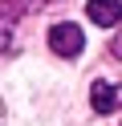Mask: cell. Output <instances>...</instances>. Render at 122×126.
<instances>
[{
  "label": "cell",
  "mask_w": 122,
  "mask_h": 126,
  "mask_svg": "<svg viewBox=\"0 0 122 126\" xmlns=\"http://www.w3.org/2000/svg\"><path fill=\"white\" fill-rule=\"evenodd\" d=\"M81 45H86V37H81V29L69 25V20H61V25L49 29V49H53L57 57H77Z\"/></svg>",
  "instance_id": "1"
},
{
  "label": "cell",
  "mask_w": 122,
  "mask_h": 126,
  "mask_svg": "<svg viewBox=\"0 0 122 126\" xmlns=\"http://www.w3.org/2000/svg\"><path fill=\"white\" fill-rule=\"evenodd\" d=\"M86 16L98 29H114V25H122V0H89Z\"/></svg>",
  "instance_id": "3"
},
{
  "label": "cell",
  "mask_w": 122,
  "mask_h": 126,
  "mask_svg": "<svg viewBox=\"0 0 122 126\" xmlns=\"http://www.w3.org/2000/svg\"><path fill=\"white\" fill-rule=\"evenodd\" d=\"M110 53H114V57L122 61V29H118V37H114V41H110Z\"/></svg>",
  "instance_id": "4"
},
{
  "label": "cell",
  "mask_w": 122,
  "mask_h": 126,
  "mask_svg": "<svg viewBox=\"0 0 122 126\" xmlns=\"http://www.w3.org/2000/svg\"><path fill=\"white\" fill-rule=\"evenodd\" d=\"M89 106H94L98 114L122 110V85H114V81H94V85H89Z\"/></svg>",
  "instance_id": "2"
}]
</instances>
